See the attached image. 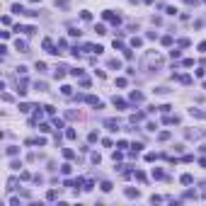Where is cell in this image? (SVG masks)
<instances>
[{
    "label": "cell",
    "instance_id": "obj_1",
    "mask_svg": "<svg viewBox=\"0 0 206 206\" xmlns=\"http://www.w3.org/2000/svg\"><path fill=\"white\" fill-rule=\"evenodd\" d=\"M102 17H104L107 22H111V24H121V17H119V15H114L111 10H104V12H102Z\"/></svg>",
    "mask_w": 206,
    "mask_h": 206
},
{
    "label": "cell",
    "instance_id": "obj_2",
    "mask_svg": "<svg viewBox=\"0 0 206 206\" xmlns=\"http://www.w3.org/2000/svg\"><path fill=\"white\" fill-rule=\"evenodd\" d=\"M124 194H126L128 199H138V196H141V192H138V189H134V187H126Z\"/></svg>",
    "mask_w": 206,
    "mask_h": 206
},
{
    "label": "cell",
    "instance_id": "obj_3",
    "mask_svg": "<svg viewBox=\"0 0 206 206\" xmlns=\"http://www.w3.org/2000/svg\"><path fill=\"white\" fill-rule=\"evenodd\" d=\"M85 102H87V104H92V107H97V109H102V102H100L95 95H87V97H85Z\"/></svg>",
    "mask_w": 206,
    "mask_h": 206
},
{
    "label": "cell",
    "instance_id": "obj_4",
    "mask_svg": "<svg viewBox=\"0 0 206 206\" xmlns=\"http://www.w3.org/2000/svg\"><path fill=\"white\" fill-rule=\"evenodd\" d=\"M44 51H49V53H61L58 49H53V41H51V39H44Z\"/></svg>",
    "mask_w": 206,
    "mask_h": 206
},
{
    "label": "cell",
    "instance_id": "obj_5",
    "mask_svg": "<svg viewBox=\"0 0 206 206\" xmlns=\"http://www.w3.org/2000/svg\"><path fill=\"white\" fill-rule=\"evenodd\" d=\"M128 100H131V102H136V104H138V102H143V92L134 90V92H131V95H128Z\"/></svg>",
    "mask_w": 206,
    "mask_h": 206
},
{
    "label": "cell",
    "instance_id": "obj_6",
    "mask_svg": "<svg viewBox=\"0 0 206 206\" xmlns=\"http://www.w3.org/2000/svg\"><path fill=\"white\" fill-rule=\"evenodd\" d=\"M104 126H107L109 131H117V128H119V121H117V119H104Z\"/></svg>",
    "mask_w": 206,
    "mask_h": 206
},
{
    "label": "cell",
    "instance_id": "obj_7",
    "mask_svg": "<svg viewBox=\"0 0 206 206\" xmlns=\"http://www.w3.org/2000/svg\"><path fill=\"white\" fill-rule=\"evenodd\" d=\"M66 70H68V68H63V66L56 68V70H53V78H56V80H63V78H66Z\"/></svg>",
    "mask_w": 206,
    "mask_h": 206
},
{
    "label": "cell",
    "instance_id": "obj_8",
    "mask_svg": "<svg viewBox=\"0 0 206 206\" xmlns=\"http://www.w3.org/2000/svg\"><path fill=\"white\" fill-rule=\"evenodd\" d=\"M17 153H20V148H17V145H7V148H5V155H7V158H15Z\"/></svg>",
    "mask_w": 206,
    "mask_h": 206
},
{
    "label": "cell",
    "instance_id": "obj_9",
    "mask_svg": "<svg viewBox=\"0 0 206 206\" xmlns=\"http://www.w3.org/2000/svg\"><path fill=\"white\" fill-rule=\"evenodd\" d=\"M17 92H20V95H27V80L24 78L17 80Z\"/></svg>",
    "mask_w": 206,
    "mask_h": 206
},
{
    "label": "cell",
    "instance_id": "obj_10",
    "mask_svg": "<svg viewBox=\"0 0 206 206\" xmlns=\"http://www.w3.org/2000/svg\"><path fill=\"white\" fill-rule=\"evenodd\" d=\"M107 66H109L111 70H119V68H121V61H119V58H109V61H107Z\"/></svg>",
    "mask_w": 206,
    "mask_h": 206
},
{
    "label": "cell",
    "instance_id": "obj_11",
    "mask_svg": "<svg viewBox=\"0 0 206 206\" xmlns=\"http://www.w3.org/2000/svg\"><path fill=\"white\" fill-rule=\"evenodd\" d=\"M189 114L196 117V119H206V111H204V109H189Z\"/></svg>",
    "mask_w": 206,
    "mask_h": 206
},
{
    "label": "cell",
    "instance_id": "obj_12",
    "mask_svg": "<svg viewBox=\"0 0 206 206\" xmlns=\"http://www.w3.org/2000/svg\"><path fill=\"white\" fill-rule=\"evenodd\" d=\"M111 102H114V107H117V109H126V100H121V97H114Z\"/></svg>",
    "mask_w": 206,
    "mask_h": 206
},
{
    "label": "cell",
    "instance_id": "obj_13",
    "mask_svg": "<svg viewBox=\"0 0 206 206\" xmlns=\"http://www.w3.org/2000/svg\"><path fill=\"white\" fill-rule=\"evenodd\" d=\"M15 49H17V51H22V53H27V44H24L22 39H17V41H15Z\"/></svg>",
    "mask_w": 206,
    "mask_h": 206
},
{
    "label": "cell",
    "instance_id": "obj_14",
    "mask_svg": "<svg viewBox=\"0 0 206 206\" xmlns=\"http://www.w3.org/2000/svg\"><path fill=\"white\" fill-rule=\"evenodd\" d=\"M32 109H34V107H32V104H27V102H22V104H20V111H22V114H29Z\"/></svg>",
    "mask_w": 206,
    "mask_h": 206
},
{
    "label": "cell",
    "instance_id": "obj_15",
    "mask_svg": "<svg viewBox=\"0 0 206 206\" xmlns=\"http://www.w3.org/2000/svg\"><path fill=\"white\" fill-rule=\"evenodd\" d=\"M46 199H49V201H56V199H58V192H56V189H49V192H46Z\"/></svg>",
    "mask_w": 206,
    "mask_h": 206
},
{
    "label": "cell",
    "instance_id": "obj_16",
    "mask_svg": "<svg viewBox=\"0 0 206 206\" xmlns=\"http://www.w3.org/2000/svg\"><path fill=\"white\" fill-rule=\"evenodd\" d=\"M66 138H68V141H75V138H78L75 128H68V131H66Z\"/></svg>",
    "mask_w": 206,
    "mask_h": 206
},
{
    "label": "cell",
    "instance_id": "obj_17",
    "mask_svg": "<svg viewBox=\"0 0 206 206\" xmlns=\"http://www.w3.org/2000/svg\"><path fill=\"white\" fill-rule=\"evenodd\" d=\"M12 12H17V15H24L27 10H24V7L20 5V3H15V5H12Z\"/></svg>",
    "mask_w": 206,
    "mask_h": 206
},
{
    "label": "cell",
    "instance_id": "obj_18",
    "mask_svg": "<svg viewBox=\"0 0 206 206\" xmlns=\"http://www.w3.org/2000/svg\"><path fill=\"white\" fill-rule=\"evenodd\" d=\"M61 95H63V97H70V95H73V87L63 85V87H61Z\"/></svg>",
    "mask_w": 206,
    "mask_h": 206
},
{
    "label": "cell",
    "instance_id": "obj_19",
    "mask_svg": "<svg viewBox=\"0 0 206 206\" xmlns=\"http://www.w3.org/2000/svg\"><path fill=\"white\" fill-rule=\"evenodd\" d=\"M34 87L39 90V92H46V83H44V80H36V83H34Z\"/></svg>",
    "mask_w": 206,
    "mask_h": 206
},
{
    "label": "cell",
    "instance_id": "obj_20",
    "mask_svg": "<svg viewBox=\"0 0 206 206\" xmlns=\"http://www.w3.org/2000/svg\"><path fill=\"white\" fill-rule=\"evenodd\" d=\"M87 141H90V143H95V141H100V134H97V131H90V136H87Z\"/></svg>",
    "mask_w": 206,
    "mask_h": 206
},
{
    "label": "cell",
    "instance_id": "obj_21",
    "mask_svg": "<svg viewBox=\"0 0 206 206\" xmlns=\"http://www.w3.org/2000/svg\"><path fill=\"white\" fill-rule=\"evenodd\" d=\"M153 92H155V95H167V92H170V87H165V85H162V87H155Z\"/></svg>",
    "mask_w": 206,
    "mask_h": 206
},
{
    "label": "cell",
    "instance_id": "obj_22",
    "mask_svg": "<svg viewBox=\"0 0 206 206\" xmlns=\"http://www.w3.org/2000/svg\"><path fill=\"white\" fill-rule=\"evenodd\" d=\"M80 20H83V22H90V20H92V15H90L87 10H83V12H80Z\"/></svg>",
    "mask_w": 206,
    "mask_h": 206
},
{
    "label": "cell",
    "instance_id": "obj_23",
    "mask_svg": "<svg viewBox=\"0 0 206 206\" xmlns=\"http://www.w3.org/2000/svg\"><path fill=\"white\" fill-rule=\"evenodd\" d=\"M66 117L73 121V119H80V111H66Z\"/></svg>",
    "mask_w": 206,
    "mask_h": 206
},
{
    "label": "cell",
    "instance_id": "obj_24",
    "mask_svg": "<svg viewBox=\"0 0 206 206\" xmlns=\"http://www.w3.org/2000/svg\"><path fill=\"white\" fill-rule=\"evenodd\" d=\"M90 85H92V83H90V78H85V75H83V78H80V87H85V90H87Z\"/></svg>",
    "mask_w": 206,
    "mask_h": 206
},
{
    "label": "cell",
    "instance_id": "obj_25",
    "mask_svg": "<svg viewBox=\"0 0 206 206\" xmlns=\"http://www.w3.org/2000/svg\"><path fill=\"white\" fill-rule=\"evenodd\" d=\"M61 172H63V175H70V172H73V167L66 162V165H61Z\"/></svg>",
    "mask_w": 206,
    "mask_h": 206
},
{
    "label": "cell",
    "instance_id": "obj_26",
    "mask_svg": "<svg viewBox=\"0 0 206 206\" xmlns=\"http://www.w3.org/2000/svg\"><path fill=\"white\" fill-rule=\"evenodd\" d=\"M63 158H68V160H73V158H75V153H73L70 148H66V151H63Z\"/></svg>",
    "mask_w": 206,
    "mask_h": 206
},
{
    "label": "cell",
    "instance_id": "obj_27",
    "mask_svg": "<svg viewBox=\"0 0 206 206\" xmlns=\"http://www.w3.org/2000/svg\"><path fill=\"white\" fill-rule=\"evenodd\" d=\"M90 158H92V162H95V165H100V162H102V155H100V153H92Z\"/></svg>",
    "mask_w": 206,
    "mask_h": 206
},
{
    "label": "cell",
    "instance_id": "obj_28",
    "mask_svg": "<svg viewBox=\"0 0 206 206\" xmlns=\"http://www.w3.org/2000/svg\"><path fill=\"white\" fill-rule=\"evenodd\" d=\"M192 182H194L192 175H182V184H192Z\"/></svg>",
    "mask_w": 206,
    "mask_h": 206
},
{
    "label": "cell",
    "instance_id": "obj_29",
    "mask_svg": "<svg viewBox=\"0 0 206 206\" xmlns=\"http://www.w3.org/2000/svg\"><path fill=\"white\" fill-rule=\"evenodd\" d=\"M184 199H196V192H194V189H187V192H184Z\"/></svg>",
    "mask_w": 206,
    "mask_h": 206
},
{
    "label": "cell",
    "instance_id": "obj_30",
    "mask_svg": "<svg viewBox=\"0 0 206 206\" xmlns=\"http://www.w3.org/2000/svg\"><path fill=\"white\" fill-rule=\"evenodd\" d=\"M15 187H17V179H15V177H10V179H7V189L12 192V189H15Z\"/></svg>",
    "mask_w": 206,
    "mask_h": 206
},
{
    "label": "cell",
    "instance_id": "obj_31",
    "mask_svg": "<svg viewBox=\"0 0 206 206\" xmlns=\"http://www.w3.org/2000/svg\"><path fill=\"white\" fill-rule=\"evenodd\" d=\"M95 32H97V34H107V27H104V24H95Z\"/></svg>",
    "mask_w": 206,
    "mask_h": 206
},
{
    "label": "cell",
    "instance_id": "obj_32",
    "mask_svg": "<svg viewBox=\"0 0 206 206\" xmlns=\"http://www.w3.org/2000/svg\"><path fill=\"white\" fill-rule=\"evenodd\" d=\"M36 70L44 73V70H46V63H44V61H36Z\"/></svg>",
    "mask_w": 206,
    "mask_h": 206
},
{
    "label": "cell",
    "instance_id": "obj_33",
    "mask_svg": "<svg viewBox=\"0 0 206 206\" xmlns=\"http://www.w3.org/2000/svg\"><path fill=\"white\" fill-rule=\"evenodd\" d=\"M100 187H102V192H111V182H102Z\"/></svg>",
    "mask_w": 206,
    "mask_h": 206
},
{
    "label": "cell",
    "instance_id": "obj_34",
    "mask_svg": "<svg viewBox=\"0 0 206 206\" xmlns=\"http://www.w3.org/2000/svg\"><path fill=\"white\" fill-rule=\"evenodd\" d=\"M39 131H41V134H49L51 126H49V124H39Z\"/></svg>",
    "mask_w": 206,
    "mask_h": 206
},
{
    "label": "cell",
    "instance_id": "obj_35",
    "mask_svg": "<svg viewBox=\"0 0 206 206\" xmlns=\"http://www.w3.org/2000/svg\"><path fill=\"white\" fill-rule=\"evenodd\" d=\"M153 177H155V179H162L165 175H162V170H155V167H153Z\"/></svg>",
    "mask_w": 206,
    "mask_h": 206
},
{
    "label": "cell",
    "instance_id": "obj_36",
    "mask_svg": "<svg viewBox=\"0 0 206 206\" xmlns=\"http://www.w3.org/2000/svg\"><path fill=\"white\" fill-rule=\"evenodd\" d=\"M10 167H12V170H20L22 162H20V160H12V162H10Z\"/></svg>",
    "mask_w": 206,
    "mask_h": 206
},
{
    "label": "cell",
    "instance_id": "obj_37",
    "mask_svg": "<svg viewBox=\"0 0 206 206\" xmlns=\"http://www.w3.org/2000/svg\"><path fill=\"white\" fill-rule=\"evenodd\" d=\"M92 187H95V182H92V179H87V182H85V187H83V189H85V192H90Z\"/></svg>",
    "mask_w": 206,
    "mask_h": 206
},
{
    "label": "cell",
    "instance_id": "obj_38",
    "mask_svg": "<svg viewBox=\"0 0 206 206\" xmlns=\"http://www.w3.org/2000/svg\"><path fill=\"white\" fill-rule=\"evenodd\" d=\"M15 32H17V34H22V32L27 34V27H22V24H15Z\"/></svg>",
    "mask_w": 206,
    "mask_h": 206
},
{
    "label": "cell",
    "instance_id": "obj_39",
    "mask_svg": "<svg viewBox=\"0 0 206 206\" xmlns=\"http://www.w3.org/2000/svg\"><path fill=\"white\" fill-rule=\"evenodd\" d=\"M44 109H46V114H49V117H53V114H56V109H53V107H51V104H46V107H44Z\"/></svg>",
    "mask_w": 206,
    "mask_h": 206
},
{
    "label": "cell",
    "instance_id": "obj_40",
    "mask_svg": "<svg viewBox=\"0 0 206 206\" xmlns=\"http://www.w3.org/2000/svg\"><path fill=\"white\" fill-rule=\"evenodd\" d=\"M56 7H68V0H56Z\"/></svg>",
    "mask_w": 206,
    "mask_h": 206
},
{
    "label": "cell",
    "instance_id": "obj_41",
    "mask_svg": "<svg viewBox=\"0 0 206 206\" xmlns=\"http://www.w3.org/2000/svg\"><path fill=\"white\" fill-rule=\"evenodd\" d=\"M117 87H126V78H117Z\"/></svg>",
    "mask_w": 206,
    "mask_h": 206
},
{
    "label": "cell",
    "instance_id": "obj_42",
    "mask_svg": "<svg viewBox=\"0 0 206 206\" xmlns=\"http://www.w3.org/2000/svg\"><path fill=\"white\" fill-rule=\"evenodd\" d=\"M158 138H160V141H167V138H170V131H162V134H160Z\"/></svg>",
    "mask_w": 206,
    "mask_h": 206
},
{
    "label": "cell",
    "instance_id": "obj_43",
    "mask_svg": "<svg viewBox=\"0 0 206 206\" xmlns=\"http://www.w3.org/2000/svg\"><path fill=\"white\" fill-rule=\"evenodd\" d=\"M141 44H143V41L138 39V36H134V39H131V46H141Z\"/></svg>",
    "mask_w": 206,
    "mask_h": 206
},
{
    "label": "cell",
    "instance_id": "obj_44",
    "mask_svg": "<svg viewBox=\"0 0 206 206\" xmlns=\"http://www.w3.org/2000/svg\"><path fill=\"white\" fill-rule=\"evenodd\" d=\"M179 56H182V53H179L177 49H172V51H170V58H179Z\"/></svg>",
    "mask_w": 206,
    "mask_h": 206
},
{
    "label": "cell",
    "instance_id": "obj_45",
    "mask_svg": "<svg viewBox=\"0 0 206 206\" xmlns=\"http://www.w3.org/2000/svg\"><path fill=\"white\" fill-rule=\"evenodd\" d=\"M155 158H158V155H155V153H145V160H148V162H153V160H155Z\"/></svg>",
    "mask_w": 206,
    "mask_h": 206
},
{
    "label": "cell",
    "instance_id": "obj_46",
    "mask_svg": "<svg viewBox=\"0 0 206 206\" xmlns=\"http://www.w3.org/2000/svg\"><path fill=\"white\" fill-rule=\"evenodd\" d=\"M165 12H167V15H170V17H175V15H177V7H167Z\"/></svg>",
    "mask_w": 206,
    "mask_h": 206
},
{
    "label": "cell",
    "instance_id": "obj_47",
    "mask_svg": "<svg viewBox=\"0 0 206 206\" xmlns=\"http://www.w3.org/2000/svg\"><path fill=\"white\" fill-rule=\"evenodd\" d=\"M136 179H138V182H145V175H143V172H138V170H136Z\"/></svg>",
    "mask_w": 206,
    "mask_h": 206
},
{
    "label": "cell",
    "instance_id": "obj_48",
    "mask_svg": "<svg viewBox=\"0 0 206 206\" xmlns=\"http://www.w3.org/2000/svg\"><path fill=\"white\" fill-rule=\"evenodd\" d=\"M199 51H206V41H201V44H199Z\"/></svg>",
    "mask_w": 206,
    "mask_h": 206
},
{
    "label": "cell",
    "instance_id": "obj_49",
    "mask_svg": "<svg viewBox=\"0 0 206 206\" xmlns=\"http://www.w3.org/2000/svg\"><path fill=\"white\" fill-rule=\"evenodd\" d=\"M184 3H187V5H196V0H184Z\"/></svg>",
    "mask_w": 206,
    "mask_h": 206
},
{
    "label": "cell",
    "instance_id": "obj_50",
    "mask_svg": "<svg viewBox=\"0 0 206 206\" xmlns=\"http://www.w3.org/2000/svg\"><path fill=\"white\" fill-rule=\"evenodd\" d=\"M32 3H39V0H32Z\"/></svg>",
    "mask_w": 206,
    "mask_h": 206
}]
</instances>
